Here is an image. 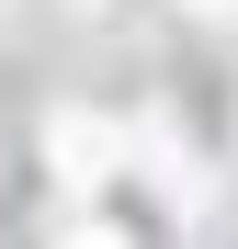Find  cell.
<instances>
[{
  "label": "cell",
  "instance_id": "obj_2",
  "mask_svg": "<svg viewBox=\"0 0 238 249\" xmlns=\"http://www.w3.org/2000/svg\"><path fill=\"white\" fill-rule=\"evenodd\" d=\"M57 249H125V238H113V227H68Z\"/></svg>",
  "mask_w": 238,
  "mask_h": 249
},
{
  "label": "cell",
  "instance_id": "obj_1",
  "mask_svg": "<svg viewBox=\"0 0 238 249\" xmlns=\"http://www.w3.org/2000/svg\"><path fill=\"white\" fill-rule=\"evenodd\" d=\"M46 159H57L68 193H102L113 170H125V136H102L91 113H57V124H46Z\"/></svg>",
  "mask_w": 238,
  "mask_h": 249
},
{
  "label": "cell",
  "instance_id": "obj_3",
  "mask_svg": "<svg viewBox=\"0 0 238 249\" xmlns=\"http://www.w3.org/2000/svg\"><path fill=\"white\" fill-rule=\"evenodd\" d=\"M193 12H216V23H227V12H238V0H193Z\"/></svg>",
  "mask_w": 238,
  "mask_h": 249
}]
</instances>
